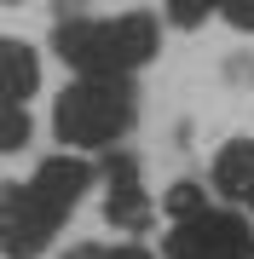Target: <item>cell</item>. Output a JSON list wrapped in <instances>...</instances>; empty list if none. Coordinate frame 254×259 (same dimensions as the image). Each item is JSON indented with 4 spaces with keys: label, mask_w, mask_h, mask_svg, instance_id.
Here are the masks:
<instances>
[{
    "label": "cell",
    "mask_w": 254,
    "mask_h": 259,
    "mask_svg": "<svg viewBox=\"0 0 254 259\" xmlns=\"http://www.w3.org/2000/svg\"><path fill=\"white\" fill-rule=\"evenodd\" d=\"M52 47L81 75H127V69L151 64L162 52V23L151 12H127V18H116V23L69 18V23L52 29Z\"/></svg>",
    "instance_id": "6da1fadb"
},
{
    "label": "cell",
    "mask_w": 254,
    "mask_h": 259,
    "mask_svg": "<svg viewBox=\"0 0 254 259\" xmlns=\"http://www.w3.org/2000/svg\"><path fill=\"white\" fill-rule=\"evenodd\" d=\"M133 127V87L122 75H81L52 104V133L69 150H110Z\"/></svg>",
    "instance_id": "7a4b0ae2"
},
{
    "label": "cell",
    "mask_w": 254,
    "mask_h": 259,
    "mask_svg": "<svg viewBox=\"0 0 254 259\" xmlns=\"http://www.w3.org/2000/svg\"><path fill=\"white\" fill-rule=\"evenodd\" d=\"M162 259H254V236L237 213H191V219H173L168 242H162Z\"/></svg>",
    "instance_id": "3957f363"
},
{
    "label": "cell",
    "mask_w": 254,
    "mask_h": 259,
    "mask_svg": "<svg viewBox=\"0 0 254 259\" xmlns=\"http://www.w3.org/2000/svg\"><path fill=\"white\" fill-rule=\"evenodd\" d=\"M58 225H64V219H58L29 185H6V190H0V253H6V259H41L52 248Z\"/></svg>",
    "instance_id": "277c9868"
},
{
    "label": "cell",
    "mask_w": 254,
    "mask_h": 259,
    "mask_svg": "<svg viewBox=\"0 0 254 259\" xmlns=\"http://www.w3.org/2000/svg\"><path fill=\"white\" fill-rule=\"evenodd\" d=\"M104 185H110V202H104L110 225H122V231H144L151 225V202L139 190V161L127 150H110L104 156Z\"/></svg>",
    "instance_id": "5b68a950"
},
{
    "label": "cell",
    "mask_w": 254,
    "mask_h": 259,
    "mask_svg": "<svg viewBox=\"0 0 254 259\" xmlns=\"http://www.w3.org/2000/svg\"><path fill=\"white\" fill-rule=\"evenodd\" d=\"M29 190H35L41 202L58 213V219H69V213H76V202L93 190V167H87L81 156H52V161H41V167H35Z\"/></svg>",
    "instance_id": "8992f818"
},
{
    "label": "cell",
    "mask_w": 254,
    "mask_h": 259,
    "mask_svg": "<svg viewBox=\"0 0 254 259\" xmlns=\"http://www.w3.org/2000/svg\"><path fill=\"white\" fill-rule=\"evenodd\" d=\"M35 87H41V58H35V47L0 35V104L35 98Z\"/></svg>",
    "instance_id": "52a82bcc"
},
{
    "label": "cell",
    "mask_w": 254,
    "mask_h": 259,
    "mask_svg": "<svg viewBox=\"0 0 254 259\" xmlns=\"http://www.w3.org/2000/svg\"><path fill=\"white\" fill-rule=\"evenodd\" d=\"M214 190L226 202H254V144L248 139H231L214 156Z\"/></svg>",
    "instance_id": "ba28073f"
},
{
    "label": "cell",
    "mask_w": 254,
    "mask_h": 259,
    "mask_svg": "<svg viewBox=\"0 0 254 259\" xmlns=\"http://www.w3.org/2000/svg\"><path fill=\"white\" fill-rule=\"evenodd\" d=\"M29 133H35V121H29L23 104H0V156L23 150V144H29Z\"/></svg>",
    "instance_id": "9c48e42d"
},
{
    "label": "cell",
    "mask_w": 254,
    "mask_h": 259,
    "mask_svg": "<svg viewBox=\"0 0 254 259\" xmlns=\"http://www.w3.org/2000/svg\"><path fill=\"white\" fill-rule=\"evenodd\" d=\"M162 207H168V219H191V213H202V207H208V190H202V185H191V179H179V185H168Z\"/></svg>",
    "instance_id": "30bf717a"
},
{
    "label": "cell",
    "mask_w": 254,
    "mask_h": 259,
    "mask_svg": "<svg viewBox=\"0 0 254 259\" xmlns=\"http://www.w3.org/2000/svg\"><path fill=\"white\" fill-rule=\"evenodd\" d=\"M162 6H168V18H173L179 29H202V18L220 12V0H162Z\"/></svg>",
    "instance_id": "8fae6325"
},
{
    "label": "cell",
    "mask_w": 254,
    "mask_h": 259,
    "mask_svg": "<svg viewBox=\"0 0 254 259\" xmlns=\"http://www.w3.org/2000/svg\"><path fill=\"white\" fill-rule=\"evenodd\" d=\"M69 259H156V253L127 242V248H69Z\"/></svg>",
    "instance_id": "7c38bea8"
},
{
    "label": "cell",
    "mask_w": 254,
    "mask_h": 259,
    "mask_svg": "<svg viewBox=\"0 0 254 259\" xmlns=\"http://www.w3.org/2000/svg\"><path fill=\"white\" fill-rule=\"evenodd\" d=\"M220 12H226V23H231V29L254 35V0H220Z\"/></svg>",
    "instance_id": "4fadbf2b"
},
{
    "label": "cell",
    "mask_w": 254,
    "mask_h": 259,
    "mask_svg": "<svg viewBox=\"0 0 254 259\" xmlns=\"http://www.w3.org/2000/svg\"><path fill=\"white\" fill-rule=\"evenodd\" d=\"M248 207H254V202H248Z\"/></svg>",
    "instance_id": "5bb4252c"
}]
</instances>
